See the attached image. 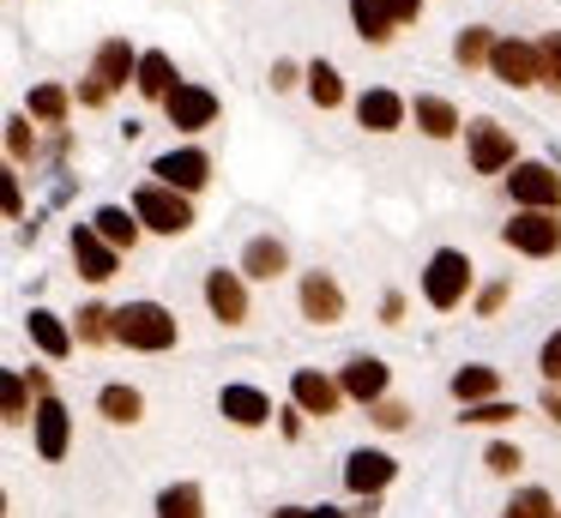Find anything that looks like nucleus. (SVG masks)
I'll return each mask as SVG.
<instances>
[{
	"instance_id": "nucleus-1",
	"label": "nucleus",
	"mask_w": 561,
	"mask_h": 518,
	"mask_svg": "<svg viewBox=\"0 0 561 518\" xmlns=\"http://www.w3.org/2000/svg\"><path fill=\"white\" fill-rule=\"evenodd\" d=\"M127 79H139V55L122 43V36H110V43L98 48V60H91V79L79 84V103H85V108L110 103V96L122 91Z\"/></svg>"
},
{
	"instance_id": "nucleus-2",
	"label": "nucleus",
	"mask_w": 561,
	"mask_h": 518,
	"mask_svg": "<svg viewBox=\"0 0 561 518\" xmlns=\"http://www.w3.org/2000/svg\"><path fill=\"white\" fill-rule=\"evenodd\" d=\"M115 337H122L127 349H170L175 344V313L163 308V301H127V308L115 313Z\"/></svg>"
},
{
	"instance_id": "nucleus-3",
	"label": "nucleus",
	"mask_w": 561,
	"mask_h": 518,
	"mask_svg": "<svg viewBox=\"0 0 561 518\" xmlns=\"http://www.w3.org/2000/svg\"><path fill=\"white\" fill-rule=\"evenodd\" d=\"M134 217L146 229H158V235H182V229H194V205H187V193L163 187V181H146V187L134 193Z\"/></svg>"
},
{
	"instance_id": "nucleus-4",
	"label": "nucleus",
	"mask_w": 561,
	"mask_h": 518,
	"mask_svg": "<svg viewBox=\"0 0 561 518\" xmlns=\"http://www.w3.org/2000/svg\"><path fill=\"white\" fill-rule=\"evenodd\" d=\"M423 296H428V308H440V313L459 308V301L471 296V260H465L459 248H440L423 272Z\"/></svg>"
},
{
	"instance_id": "nucleus-5",
	"label": "nucleus",
	"mask_w": 561,
	"mask_h": 518,
	"mask_svg": "<svg viewBox=\"0 0 561 518\" xmlns=\"http://www.w3.org/2000/svg\"><path fill=\"white\" fill-rule=\"evenodd\" d=\"M501 241L531 253V260H549V253L561 248V217L556 211H513V223L501 229Z\"/></svg>"
},
{
	"instance_id": "nucleus-6",
	"label": "nucleus",
	"mask_w": 561,
	"mask_h": 518,
	"mask_svg": "<svg viewBox=\"0 0 561 518\" xmlns=\"http://www.w3.org/2000/svg\"><path fill=\"white\" fill-rule=\"evenodd\" d=\"M513 199L519 211H561V175L549 163H513Z\"/></svg>"
},
{
	"instance_id": "nucleus-7",
	"label": "nucleus",
	"mask_w": 561,
	"mask_h": 518,
	"mask_svg": "<svg viewBox=\"0 0 561 518\" xmlns=\"http://www.w3.org/2000/svg\"><path fill=\"white\" fill-rule=\"evenodd\" d=\"M489 67H495V79L513 84V91H525V84H543V60H537V43H519V36H501L495 55H489Z\"/></svg>"
},
{
	"instance_id": "nucleus-8",
	"label": "nucleus",
	"mask_w": 561,
	"mask_h": 518,
	"mask_svg": "<svg viewBox=\"0 0 561 518\" xmlns=\"http://www.w3.org/2000/svg\"><path fill=\"white\" fill-rule=\"evenodd\" d=\"M471 169L477 175H501L513 169V133L501 120H477L471 127Z\"/></svg>"
},
{
	"instance_id": "nucleus-9",
	"label": "nucleus",
	"mask_w": 561,
	"mask_h": 518,
	"mask_svg": "<svg viewBox=\"0 0 561 518\" xmlns=\"http://www.w3.org/2000/svg\"><path fill=\"white\" fill-rule=\"evenodd\" d=\"M151 175L175 193H199L211 181V157L206 151H163L158 163H151Z\"/></svg>"
},
{
	"instance_id": "nucleus-10",
	"label": "nucleus",
	"mask_w": 561,
	"mask_h": 518,
	"mask_svg": "<svg viewBox=\"0 0 561 518\" xmlns=\"http://www.w3.org/2000/svg\"><path fill=\"white\" fill-rule=\"evenodd\" d=\"M163 115H170V127L199 133V127H211V120H218V96H211L206 84H175V96L163 103Z\"/></svg>"
},
{
	"instance_id": "nucleus-11",
	"label": "nucleus",
	"mask_w": 561,
	"mask_h": 518,
	"mask_svg": "<svg viewBox=\"0 0 561 518\" xmlns=\"http://www.w3.org/2000/svg\"><path fill=\"white\" fill-rule=\"evenodd\" d=\"M73 265H79V277H91V284H110L115 265H122V253H115L91 223H79L73 229Z\"/></svg>"
},
{
	"instance_id": "nucleus-12",
	"label": "nucleus",
	"mask_w": 561,
	"mask_h": 518,
	"mask_svg": "<svg viewBox=\"0 0 561 518\" xmlns=\"http://www.w3.org/2000/svg\"><path fill=\"white\" fill-rule=\"evenodd\" d=\"M290 398H296V410H302V416H332V410H339V398H344V385L327 380V373H314V368H296L290 373Z\"/></svg>"
},
{
	"instance_id": "nucleus-13",
	"label": "nucleus",
	"mask_w": 561,
	"mask_h": 518,
	"mask_svg": "<svg viewBox=\"0 0 561 518\" xmlns=\"http://www.w3.org/2000/svg\"><path fill=\"white\" fill-rule=\"evenodd\" d=\"M31 422H37V452L49 458V464H55V458H67V440H73V416H67L61 398H43Z\"/></svg>"
},
{
	"instance_id": "nucleus-14",
	"label": "nucleus",
	"mask_w": 561,
	"mask_h": 518,
	"mask_svg": "<svg viewBox=\"0 0 561 518\" xmlns=\"http://www.w3.org/2000/svg\"><path fill=\"white\" fill-rule=\"evenodd\" d=\"M404 115H411V103H404L399 91H363V96H356V120H363L368 133L404 127Z\"/></svg>"
},
{
	"instance_id": "nucleus-15",
	"label": "nucleus",
	"mask_w": 561,
	"mask_h": 518,
	"mask_svg": "<svg viewBox=\"0 0 561 518\" xmlns=\"http://www.w3.org/2000/svg\"><path fill=\"white\" fill-rule=\"evenodd\" d=\"M206 301L224 325H242L248 320V289H242V272H211L206 277Z\"/></svg>"
},
{
	"instance_id": "nucleus-16",
	"label": "nucleus",
	"mask_w": 561,
	"mask_h": 518,
	"mask_svg": "<svg viewBox=\"0 0 561 518\" xmlns=\"http://www.w3.org/2000/svg\"><path fill=\"white\" fill-rule=\"evenodd\" d=\"M302 313L314 325H332V320H344V289L332 284L327 272H308L302 277Z\"/></svg>"
},
{
	"instance_id": "nucleus-17",
	"label": "nucleus",
	"mask_w": 561,
	"mask_h": 518,
	"mask_svg": "<svg viewBox=\"0 0 561 518\" xmlns=\"http://www.w3.org/2000/svg\"><path fill=\"white\" fill-rule=\"evenodd\" d=\"M387 380H392V373H387V361H380V356H356L351 368H344L339 385H344V398H356V404H380Z\"/></svg>"
},
{
	"instance_id": "nucleus-18",
	"label": "nucleus",
	"mask_w": 561,
	"mask_h": 518,
	"mask_svg": "<svg viewBox=\"0 0 561 518\" xmlns=\"http://www.w3.org/2000/svg\"><path fill=\"white\" fill-rule=\"evenodd\" d=\"M392 458L387 452H351V464H344V482H351V494H368V500H375L380 488H387L392 482Z\"/></svg>"
},
{
	"instance_id": "nucleus-19",
	"label": "nucleus",
	"mask_w": 561,
	"mask_h": 518,
	"mask_svg": "<svg viewBox=\"0 0 561 518\" xmlns=\"http://www.w3.org/2000/svg\"><path fill=\"white\" fill-rule=\"evenodd\" d=\"M218 410L236 422V428H260V422L272 416V404H266V392H260V385H224Z\"/></svg>"
},
{
	"instance_id": "nucleus-20",
	"label": "nucleus",
	"mask_w": 561,
	"mask_h": 518,
	"mask_svg": "<svg viewBox=\"0 0 561 518\" xmlns=\"http://www.w3.org/2000/svg\"><path fill=\"white\" fill-rule=\"evenodd\" d=\"M25 332H31V344H37L49 361H61L67 349H73V332H67V325L55 320L49 308H31V313H25Z\"/></svg>"
},
{
	"instance_id": "nucleus-21",
	"label": "nucleus",
	"mask_w": 561,
	"mask_h": 518,
	"mask_svg": "<svg viewBox=\"0 0 561 518\" xmlns=\"http://www.w3.org/2000/svg\"><path fill=\"white\" fill-rule=\"evenodd\" d=\"M284 265H290V253H284V241H272V235H254L242 248V277H266V284H272Z\"/></svg>"
},
{
	"instance_id": "nucleus-22",
	"label": "nucleus",
	"mask_w": 561,
	"mask_h": 518,
	"mask_svg": "<svg viewBox=\"0 0 561 518\" xmlns=\"http://www.w3.org/2000/svg\"><path fill=\"white\" fill-rule=\"evenodd\" d=\"M91 229H98V235L110 241L115 253H122V248H134V241H139V229H146V223H139V217L127 211V205H103V211L91 217Z\"/></svg>"
},
{
	"instance_id": "nucleus-23",
	"label": "nucleus",
	"mask_w": 561,
	"mask_h": 518,
	"mask_svg": "<svg viewBox=\"0 0 561 518\" xmlns=\"http://www.w3.org/2000/svg\"><path fill=\"white\" fill-rule=\"evenodd\" d=\"M495 392H501V373H495V368H483V361H471V368L453 373V398H459L465 410H471V404H489Z\"/></svg>"
},
{
	"instance_id": "nucleus-24",
	"label": "nucleus",
	"mask_w": 561,
	"mask_h": 518,
	"mask_svg": "<svg viewBox=\"0 0 561 518\" xmlns=\"http://www.w3.org/2000/svg\"><path fill=\"white\" fill-rule=\"evenodd\" d=\"M134 84L151 96V103H170V96H175V84H182V79H175L170 55H158V48H151V55H139V79H134Z\"/></svg>"
},
{
	"instance_id": "nucleus-25",
	"label": "nucleus",
	"mask_w": 561,
	"mask_h": 518,
	"mask_svg": "<svg viewBox=\"0 0 561 518\" xmlns=\"http://www.w3.org/2000/svg\"><path fill=\"white\" fill-rule=\"evenodd\" d=\"M411 115H416V127H423L428 139H453V133H459V108H453L447 96H416Z\"/></svg>"
},
{
	"instance_id": "nucleus-26",
	"label": "nucleus",
	"mask_w": 561,
	"mask_h": 518,
	"mask_svg": "<svg viewBox=\"0 0 561 518\" xmlns=\"http://www.w3.org/2000/svg\"><path fill=\"white\" fill-rule=\"evenodd\" d=\"M351 19H356V31H363V43H387V36L399 31L392 0H351Z\"/></svg>"
},
{
	"instance_id": "nucleus-27",
	"label": "nucleus",
	"mask_w": 561,
	"mask_h": 518,
	"mask_svg": "<svg viewBox=\"0 0 561 518\" xmlns=\"http://www.w3.org/2000/svg\"><path fill=\"white\" fill-rule=\"evenodd\" d=\"M158 518H206V494L194 482H175V488L158 494Z\"/></svg>"
},
{
	"instance_id": "nucleus-28",
	"label": "nucleus",
	"mask_w": 561,
	"mask_h": 518,
	"mask_svg": "<svg viewBox=\"0 0 561 518\" xmlns=\"http://www.w3.org/2000/svg\"><path fill=\"white\" fill-rule=\"evenodd\" d=\"M308 96H314L320 108H339L344 103V79H339L332 60H314V67H308Z\"/></svg>"
},
{
	"instance_id": "nucleus-29",
	"label": "nucleus",
	"mask_w": 561,
	"mask_h": 518,
	"mask_svg": "<svg viewBox=\"0 0 561 518\" xmlns=\"http://www.w3.org/2000/svg\"><path fill=\"white\" fill-rule=\"evenodd\" d=\"M98 410L110 422H139V410H146V398L134 392V385H103L98 392Z\"/></svg>"
},
{
	"instance_id": "nucleus-30",
	"label": "nucleus",
	"mask_w": 561,
	"mask_h": 518,
	"mask_svg": "<svg viewBox=\"0 0 561 518\" xmlns=\"http://www.w3.org/2000/svg\"><path fill=\"white\" fill-rule=\"evenodd\" d=\"M31 115H37L43 127H61L67 120V91L61 84H37V91H31Z\"/></svg>"
},
{
	"instance_id": "nucleus-31",
	"label": "nucleus",
	"mask_w": 561,
	"mask_h": 518,
	"mask_svg": "<svg viewBox=\"0 0 561 518\" xmlns=\"http://www.w3.org/2000/svg\"><path fill=\"white\" fill-rule=\"evenodd\" d=\"M495 43H501V36H489L483 24H471V31H459L453 55H459V67H477V60H489V55H495Z\"/></svg>"
},
{
	"instance_id": "nucleus-32",
	"label": "nucleus",
	"mask_w": 561,
	"mask_h": 518,
	"mask_svg": "<svg viewBox=\"0 0 561 518\" xmlns=\"http://www.w3.org/2000/svg\"><path fill=\"white\" fill-rule=\"evenodd\" d=\"M25 373H13V368H7V380H0V416H7V422H25L31 416V404H25Z\"/></svg>"
},
{
	"instance_id": "nucleus-33",
	"label": "nucleus",
	"mask_w": 561,
	"mask_h": 518,
	"mask_svg": "<svg viewBox=\"0 0 561 518\" xmlns=\"http://www.w3.org/2000/svg\"><path fill=\"white\" fill-rule=\"evenodd\" d=\"M115 337V313L110 308H85L79 313V344H110Z\"/></svg>"
},
{
	"instance_id": "nucleus-34",
	"label": "nucleus",
	"mask_w": 561,
	"mask_h": 518,
	"mask_svg": "<svg viewBox=\"0 0 561 518\" xmlns=\"http://www.w3.org/2000/svg\"><path fill=\"white\" fill-rule=\"evenodd\" d=\"M501 518H556V506H549L543 488H519V494H513V506H507Z\"/></svg>"
},
{
	"instance_id": "nucleus-35",
	"label": "nucleus",
	"mask_w": 561,
	"mask_h": 518,
	"mask_svg": "<svg viewBox=\"0 0 561 518\" xmlns=\"http://www.w3.org/2000/svg\"><path fill=\"white\" fill-rule=\"evenodd\" d=\"M7 157H13V163L37 157V133H31V120H25V115H13V120H7Z\"/></svg>"
},
{
	"instance_id": "nucleus-36",
	"label": "nucleus",
	"mask_w": 561,
	"mask_h": 518,
	"mask_svg": "<svg viewBox=\"0 0 561 518\" xmlns=\"http://www.w3.org/2000/svg\"><path fill=\"white\" fill-rule=\"evenodd\" d=\"M537 60H543V84H549V91H561V31L537 43Z\"/></svg>"
},
{
	"instance_id": "nucleus-37",
	"label": "nucleus",
	"mask_w": 561,
	"mask_h": 518,
	"mask_svg": "<svg viewBox=\"0 0 561 518\" xmlns=\"http://www.w3.org/2000/svg\"><path fill=\"white\" fill-rule=\"evenodd\" d=\"M465 422H483V428H495V422H513V404L489 398V404H471V410H465Z\"/></svg>"
},
{
	"instance_id": "nucleus-38",
	"label": "nucleus",
	"mask_w": 561,
	"mask_h": 518,
	"mask_svg": "<svg viewBox=\"0 0 561 518\" xmlns=\"http://www.w3.org/2000/svg\"><path fill=\"white\" fill-rule=\"evenodd\" d=\"M537 368H543V380H549V385H561V332H549V337H543V356H537Z\"/></svg>"
},
{
	"instance_id": "nucleus-39",
	"label": "nucleus",
	"mask_w": 561,
	"mask_h": 518,
	"mask_svg": "<svg viewBox=\"0 0 561 518\" xmlns=\"http://www.w3.org/2000/svg\"><path fill=\"white\" fill-rule=\"evenodd\" d=\"M489 470H495V476H513V470H519V446H489Z\"/></svg>"
},
{
	"instance_id": "nucleus-40",
	"label": "nucleus",
	"mask_w": 561,
	"mask_h": 518,
	"mask_svg": "<svg viewBox=\"0 0 561 518\" xmlns=\"http://www.w3.org/2000/svg\"><path fill=\"white\" fill-rule=\"evenodd\" d=\"M0 199H7V217H25V193H19V175H0Z\"/></svg>"
},
{
	"instance_id": "nucleus-41",
	"label": "nucleus",
	"mask_w": 561,
	"mask_h": 518,
	"mask_svg": "<svg viewBox=\"0 0 561 518\" xmlns=\"http://www.w3.org/2000/svg\"><path fill=\"white\" fill-rule=\"evenodd\" d=\"M404 416H411L404 404H375V422H380V428H404Z\"/></svg>"
},
{
	"instance_id": "nucleus-42",
	"label": "nucleus",
	"mask_w": 561,
	"mask_h": 518,
	"mask_svg": "<svg viewBox=\"0 0 561 518\" xmlns=\"http://www.w3.org/2000/svg\"><path fill=\"white\" fill-rule=\"evenodd\" d=\"M272 518H344V513H332V506H284V513H272Z\"/></svg>"
},
{
	"instance_id": "nucleus-43",
	"label": "nucleus",
	"mask_w": 561,
	"mask_h": 518,
	"mask_svg": "<svg viewBox=\"0 0 561 518\" xmlns=\"http://www.w3.org/2000/svg\"><path fill=\"white\" fill-rule=\"evenodd\" d=\"M501 301H507V284H489V289H483V296H477V308H483V313H495V308H501Z\"/></svg>"
},
{
	"instance_id": "nucleus-44",
	"label": "nucleus",
	"mask_w": 561,
	"mask_h": 518,
	"mask_svg": "<svg viewBox=\"0 0 561 518\" xmlns=\"http://www.w3.org/2000/svg\"><path fill=\"white\" fill-rule=\"evenodd\" d=\"M290 84H296V67H290V60H278V67H272V91H290Z\"/></svg>"
},
{
	"instance_id": "nucleus-45",
	"label": "nucleus",
	"mask_w": 561,
	"mask_h": 518,
	"mask_svg": "<svg viewBox=\"0 0 561 518\" xmlns=\"http://www.w3.org/2000/svg\"><path fill=\"white\" fill-rule=\"evenodd\" d=\"M416 12H423V0H392V19H399V24H411Z\"/></svg>"
},
{
	"instance_id": "nucleus-46",
	"label": "nucleus",
	"mask_w": 561,
	"mask_h": 518,
	"mask_svg": "<svg viewBox=\"0 0 561 518\" xmlns=\"http://www.w3.org/2000/svg\"><path fill=\"white\" fill-rule=\"evenodd\" d=\"M543 410H549V416L561 422V392H556V385H549V392H543Z\"/></svg>"
},
{
	"instance_id": "nucleus-47",
	"label": "nucleus",
	"mask_w": 561,
	"mask_h": 518,
	"mask_svg": "<svg viewBox=\"0 0 561 518\" xmlns=\"http://www.w3.org/2000/svg\"><path fill=\"white\" fill-rule=\"evenodd\" d=\"M556 518H561V513H556Z\"/></svg>"
}]
</instances>
